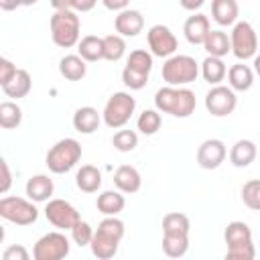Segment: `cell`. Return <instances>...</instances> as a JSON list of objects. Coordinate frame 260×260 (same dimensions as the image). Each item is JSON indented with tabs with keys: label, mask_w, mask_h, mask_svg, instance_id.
Returning a JSON list of instances; mask_svg holds the SVG:
<instances>
[{
	"label": "cell",
	"mask_w": 260,
	"mask_h": 260,
	"mask_svg": "<svg viewBox=\"0 0 260 260\" xmlns=\"http://www.w3.org/2000/svg\"><path fill=\"white\" fill-rule=\"evenodd\" d=\"M122 238H124V221L118 219L116 215H108L106 219L100 221L98 230L93 232V238L89 244L91 254L100 260L114 258Z\"/></svg>",
	"instance_id": "obj_1"
},
{
	"label": "cell",
	"mask_w": 260,
	"mask_h": 260,
	"mask_svg": "<svg viewBox=\"0 0 260 260\" xmlns=\"http://www.w3.org/2000/svg\"><path fill=\"white\" fill-rule=\"evenodd\" d=\"M154 106L158 112L171 114L175 118H189L195 112L197 100H195V93L183 85L181 87L167 85L154 93Z\"/></svg>",
	"instance_id": "obj_2"
},
{
	"label": "cell",
	"mask_w": 260,
	"mask_h": 260,
	"mask_svg": "<svg viewBox=\"0 0 260 260\" xmlns=\"http://www.w3.org/2000/svg\"><path fill=\"white\" fill-rule=\"evenodd\" d=\"M223 240L228 244V260H254L256 248L252 244V230L244 221L228 223L223 232Z\"/></svg>",
	"instance_id": "obj_3"
},
{
	"label": "cell",
	"mask_w": 260,
	"mask_h": 260,
	"mask_svg": "<svg viewBox=\"0 0 260 260\" xmlns=\"http://www.w3.org/2000/svg\"><path fill=\"white\" fill-rule=\"evenodd\" d=\"M79 158H81V144L75 138H63L49 148L45 162L51 173L63 175L71 171L79 162Z\"/></svg>",
	"instance_id": "obj_4"
},
{
	"label": "cell",
	"mask_w": 260,
	"mask_h": 260,
	"mask_svg": "<svg viewBox=\"0 0 260 260\" xmlns=\"http://www.w3.org/2000/svg\"><path fill=\"white\" fill-rule=\"evenodd\" d=\"M51 37L53 43L63 49L79 43V16L75 10H55L51 16Z\"/></svg>",
	"instance_id": "obj_5"
},
{
	"label": "cell",
	"mask_w": 260,
	"mask_h": 260,
	"mask_svg": "<svg viewBox=\"0 0 260 260\" xmlns=\"http://www.w3.org/2000/svg\"><path fill=\"white\" fill-rule=\"evenodd\" d=\"M197 75H199V65L191 55H171L162 65V79L175 87L193 83Z\"/></svg>",
	"instance_id": "obj_6"
},
{
	"label": "cell",
	"mask_w": 260,
	"mask_h": 260,
	"mask_svg": "<svg viewBox=\"0 0 260 260\" xmlns=\"http://www.w3.org/2000/svg\"><path fill=\"white\" fill-rule=\"evenodd\" d=\"M152 69V55L144 49H136L128 55L126 67L122 71V81L130 89H142L148 83V75Z\"/></svg>",
	"instance_id": "obj_7"
},
{
	"label": "cell",
	"mask_w": 260,
	"mask_h": 260,
	"mask_svg": "<svg viewBox=\"0 0 260 260\" xmlns=\"http://www.w3.org/2000/svg\"><path fill=\"white\" fill-rule=\"evenodd\" d=\"M134 110H136V100L126 91H116L106 102L102 118H104L108 128L116 130V128H122V126L128 124V120L132 118Z\"/></svg>",
	"instance_id": "obj_8"
},
{
	"label": "cell",
	"mask_w": 260,
	"mask_h": 260,
	"mask_svg": "<svg viewBox=\"0 0 260 260\" xmlns=\"http://www.w3.org/2000/svg\"><path fill=\"white\" fill-rule=\"evenodd\" d=\"M0 217L16 223V225H30L39 217V209L35 207L32 199L22 197H2L0 199Z\"/></svg>",
	"instance_id": "obj_9"
},
{
	"label": "cell",
	"mask_w": 260,
	"mask_h": 260,
	"mask_svg": "<svg viewBox=\"0 0 260 260\" xmlns=\"http://www.w3.org/2000/svg\"><path fill=\"white\" fill-rule=\"evenodd\" d=\"M230 43H232V53L238 59H250L256 57V49H258V37L256 30L252 28L250 22L240 20L234 24L232 35H230Z\"/></svg>",
	"instance_id": "obj_10"
},
{
	"label": "cell",
	"mask_w": 260,
	"mask_h": 260,
	"mask_svg": "<svg viewBox=\"0 0 260 260\" xmlns=\"http://www.w3.org/2000/svg\"><path fill=\"white\" fill-rule=\"evenodd\" d=\"M69 254V240L61 232H49L41 236L32 248L35 260H61Z\"/></svg>",
	"instance_id": "obj_11"
},
{
	"label": "cell",
	"mask_w": 260,
	"mask_h": 260,
	"mask_svg": "<svg viewBox=\"0 0 260 260\" xmlns=\"http://www.w3.org/2000/svg\"><path fill=\"white\" fill-rule=\"evenodd\" d=\"M45 217L57 230H71L81 219L79 211L65 199H49L45 207Z\"/></svg>",
	"instance_id": "obj_12"
},
{
	"label": "cell",
	"mask_w": 260,
	"mask_h": 260,
	"mask_svg": "<svg viewBox=\"0 0 260 260\" xmlns=\"http://www.w3.org/2000/svg\"><path fill=\"white\" fill-rule=\"evenodd\" d=\"M236 104H238V98H236V91L232 87H225V85H213L207 95H205V108L211 116H230L234 110H236Z\"/></svg>",
	"instance_id": "obj_13"
},
{
	"label": "cell",
	"mask_w": 260,
	"mask_h": 260,
	"mask_svg": "<svg viewBox=\"0 0 260 260\" xmlns=\"http://www.w3.org/2000/svg\"><path fill=\"white\" fill-rule=\"evenodd\" d=\"M146 41H148V47H150V53L154 57H165L169 59L171 55H175L177 51V37L173 35V30L165 24H154L148 28L146 32Z\"/></svg>",
	"instance_id": "obj_14"
},
{
	"label": "cell",
	"mask_w": 260,
	"mask_h": 260,
	"mask_svg": "<svg viewBox=\"0 0 260 260\" xmlns=\"http://www.w3.org/2000/svg\"><path fill=\"white\" fill-rule=\"evenodd\" d=\"M225 154H228L225 144L219 138H207L197 148V162H199L201 169L211 171V169H217L223 162Z\"/></svg>",
	"instance_id": "obj_15"
},
{
	"label": "cell",
	"mask_w": 260,
	"mask_h": 260,
	"mask_svg": "<svg viewBox=\"0 0 260 260\" xmlns=\"http://www.w3.org/2000/svg\"><path fill=\"white\" fill-rule=\"evenodd\" d=\"M114 26H116V32L122 37H136L144 28V16L138 10L124 8L114 18Z\"/></svg>",
	"instance_id": "obj_16"
},
{
	"label": "cell",
	"mask_w": 260,
	"mask_h": 260,
	"mask_svg": "<svg viewBox=\"0 0 260 260\" xmlns=\"http://www.w3.org/2000/svg\"><path fill=\"white\" fill-rule=\"evenodd\" d=\"M209 18L205 14H193L185 20L183 24V32H185V39L191 43V45H203L207 35H209Z\"/></svg>",
	"instance_id": "obj_17"
},
{
	"label": "cell",
	"mask_w": 260,
	"mask_h": 260,
	"mask_svg": "<svg viewBox=\"0 0 260 260\" xmlns=\"http://www.w3.org/2000/svg\"><path fill=\"white\" fill-rule=\"evenodd\" d=\"M114 185L122 193H136L142 185V177L132 165H122L114 173Z\"/></svg>",
	"instance_id": "obj_18"
},
{
	"label": "cell",
	"mask_w": 260,
	"mask_h": 260,
	"mask_svg": "<svg viewBox=\"0 0 260 260\" xmlns=\"http://www.w3.org/2000/svg\"><path fill=\"white\" fill-rule=\"evenodd\" d=\"M102 122V114L91 108V106H83V108H77L75 114H73V128L81 134H91L98 130Z\"/></svg>",
	"instance_id": "obj_19"
},
{
	"label": "cell",
	"mask_w": 260,
	"mask_h": 260,
	"mask_svg": "<svg viewBox=\"0 0 260 260\" xmlns=\"http://www.w3.org/2000/svg\"><path fill=\"white\" fill-rule=\"evenodd\" d=\"M24 191H26L28 199H32L37 203H43V201H49V197L55 191V185H53V179H49L47 175H35L26 181Z\"/></svg>",
	"instance_id": "obj_20"
},
{
	"label": "cell",
	"mask_w": 260,
	"mask_h": 260,
	"mask_svg": "<svg viewBox=\"0 0 260 260\" xmlns=\"http://www.w3.org/2000/svg\"><path fill=\"white\" fill-rule=\"evenodd\" d=\"M238 14H240V8L236 0H211V16L217 24L221 26L236 24Z\"/></svg>",
	"instance_id": "obj_21"
},
{
	"label": "cell",
	"mask_w": 260,
	"mask_h": 260,
	"mask_svg": "<svg viewBox=\"0 0 260 260\" xmlns=\"http://www.w3.org/2000/svg\"><path fill=\"white\" fill-rule=\"evenodd\" d=\"M59 73L69 79V81H79L85 77L87 73V65H85V59L81 55H65L61 61H59Z\"/></svg>",
	"instance_id": "obj_22"
},
{
	"label": "cell",
	"mask_w": 260,
	"mask_h": 260,
	"mask_svg": "<svg viewBox=\"0 0 260 260\" xmlns=\"http://www.w3.org/2000/svg\"><path fill=\"white\" fill-rule=\"evenodd\" d=\"M228 81L234 91H248L254 83V71L244 63H236L228 69Z\"/></svg>",
	"instance_id": "obj_23"
},
{
	"label": "cell",
	"mask_w": 260,
	"mask_h": 260,
	"mask_svg": "<svg viewBox=\"0 0 260 260\" xmlns=\"http://www.w3.org/2000/svg\"><path fill=\"white\" fill-rule=\"evenodd\" d=\"M256 144L252 140H238L230 150V162L238 169H244L254 162L256 158Z\"/></svg>",
	"instance_id": "obj_24"
},
{
	"label": "cell",
	"mask_w": 260,
	"mask_h": 260,
	"mask_svg": "<svg viewBox=\"0 0 260 260\" xmlns=\"http://www.w3.org/2000/svg\"><path fill=\"white\" fill-rule=\"evenodd\" d=\"M75 185L83 193H95L102 187V173L93 165H83L75 175Z\"/></svg>",
	"instance_id": "obj_25"
},
{
	"label": "cell",
	"mask_w": 260,
	"mask_h": 260,
	"mask_svg": "<svg viewBox=\"0 0 260 260\" xmlns=\"http://www.w3.org/2000/svg\"><path fill=\"white\" fill-rule=\"evenodd\" d=\"M30 87H32V81H30V75H28V71H24V69H18V71L14 73V77H12L8 83H4V85H2V91H4L8 98L20 100V98L28 95Z\"/></svg>",
	"instance_id": "obj_26"
},
{
	"label": "cell",
	"mask_w": 260,
	"mask_h": 260,
	"mask_svg": "<svg viewBox=\"0 0 260 260\" xmlns=\"http://www.w3.org/2000/svg\"><path fill=\"white\" fill-rule=\"evenodd\" d=\"M95 205H98V211H102L104 215H118L124 209L126 199H124L120 189L118 191H104L98 195Z\"/></svg>",
	"instance_id": "obj_27"
},
{
	"label": "cell",
	"mask_w": 260,
	"mask_h": 260,
	"mask_svg": "<svg viewBox=\"0 0 260 260\" xmlns=\"http://www.w3.org/2000/svg\"><path fill=\"white\" fill-rule=\"evenodd\" d=\"M77 55H81L85 61H100L104 59V39L95 35H87L77 43Z\"/></svg>",
	"instance_id": "obj_28"
},
{
	"label": "cell",
	"mask_w": 260,
	"mask_h": 260,
	"mask_svg": "<svg viewBox=\"0 0 260 260\" xmlns=\"http://www.w3.org/2000/svg\"><path fill=\"white\" fill-rule=\"evenodd\" d=\"M228 73V67L225 63L221 61V57H213V55H207L205 61L201 63V75L205 81H209L211 85H217L219 81H223Z\"/></svg>",
	"instance_id": "obj_29"
},
{
	"label": "cell",
	"mask_w": 260,
	"mask_h": 260,
	"mask_svg": "<svg viewBox=\"0 0 260 260\" xmlns=\"http://www.w3.org/2000/svg\"><path fill=\"white\" fill-rule=\"evenodd\" d=\"M189 250V234H162V252L169 258H181Z\"/></svg>",
	"instance_id": "obj_30"
},
{
	"label": "cell",
	"mask_w": 260,
	"mask_h": 260,
	"mask_svg": "<svg viewBox=\"0 0 260 260\" xmlns=\"http://www.w3.org/2000/svg\"><path fill=\"white\" fill-rule=\"evenodd\" d=\"M203 47H205L207 55H213V57H223V55H228L232 51L230 37L223 30H209Z\"/></svg>",
	"instance_id": "obj_31"
},
{
	"label": "cell",
	"mask_w": 260,
	"mask_h": 260,
	"mask_svg": "<svg viewBox=\"0 0 260 260\" xmlns=\"http://www.w3.org/2000/svg\"><path fill=\"white\" fill-rule=\"evenodd\" d=\"M22 122V110L16 102H2L0 104V126L4 130H12Z\"/></svg>",
	"instance_id": "obj_32"
},
{
	"label": "cell",
	"mask_w": 260,
	"mask_h": 260,
	"mask_svg": "<svg viewBox=\"0 0 260 260\" xmlns=\"http://www.w3.org/2000/svg\"><path fill=\"white\" fill-rule=\"evenodd\" d=\"M126 53V43L122 35H108L104 37V59L106 61H120Z\"/></svg>",
	"instance_id": "obj_33"
},
{
	"label": "cell",
	"mask_w": 260,
	"mask_h": 260,
	"mask_svg": "<svg viewBox=\"0 0 260 260\" xmlns=\"http://www.w3.org/2000/svg\"><path fill=\"white\" fill-rule=\"evenodd\" d=\"M189 217L185 213L173 211L162 217V234H189Z\"/></svg>",
	"instance_id": "obj_34"
},
{
	"label": "cell",
	"mask_w": 260,
	"mask_h": 260,
	"mask_svg": "<svg viewBox=\"0 0 260 260\" xmlns=\"http://www.w3.org/2000/svg\"><path fill=\"white\" fill-rule=\"evenodd\" d=\"M160 124H162V120H160V114H158L156 110H144V112L138 116V120H136V128H138L142 134H146V136L156 134L158 128H160Z\"/></svg>",
	"instance_id": "obj_35"
},
{
	"label": "cell",
	"mask_w": 260,
	"mask_h": 260,
	"mask_svg": "<svg viewBox=\"0 0 260 260\" xmlns=\"http://www.w3.org/2000/svg\"><path fill=\"white\" fill-rule=\"evenodd\" d=\"M242 201L246 207L260 211V179H250L242 187Z\"/></svg>",
	"instance_id": "obj_36"
},
{
	"label": "cell",
	"mask_w": 260,
	"mask_h": 260,
	"mask_svg": "<svg viewBox=\"0 0 260 260\" xmlns=\"http://www.w3.org/2000/svg\"><path fill=\"white\" fill-rule=\"evenodd\" d=\"M112 144L120 152H130L138 146V134L134 130H118L112 138Z\"/></svg>",
	"instance_id": "obj_37"
},
{
	"label": "cell",
	"mask_w": 260,
	"mask_h": 260,
	"mask_svg": "<svg viewBox=\"0 0 260 260\" xmlns=\"http://www.w3.org/2000/svg\"><path fill=\"white\" fill-rule=\"evenodd\" d=\"M71 238H73V242L81 248V246H89L91 244V238H93V230H91V225L87 223V221H77L71 230Z\"/></svg>",
	"instance_id": "obj_38"
},
{
	"label": "cell",
	"mask_w": 260,
	"mask_h": 260,
	"mask_svg": "<svg viewBox=\"0 0 260 260\" xmlns=\"http://www.w3.org/2000/svg\"><path fill=\"white\" fill-rule=\"evenodd\" d=\"M16 71H18V69H16V65H14L10 59L2 57V59H0V85L8 83V81L14 77V73H16Z\"/></svg>",
	"instance_id": "obj_39"
},
{
	"label": "cell",
	"mask_w": 260,
	"mask_h": 260,
	"mask_svg": "<svg viewBox=\"0 0 260 260\" xmlns=\"http://www.w3.org/2000/svg\"><path fill=\"white\" fill-rule=\"evenodd\" d=\"M2 260H28V252H26L24 246L14 244V246H8L2 252Z\"/></svg>",
	"instance_id": "obj_40"
},
{
	"label": "cell",
	"mask_w": 260,
	"mask_h": 260,
	"mask_svg": "<svg viewBox=\"0 0 260 260\" xmlns=\"http://www.w3.org/2000/svg\"><path fill=\"white\" fill-rule=\"evenodd\" d=\"M0 169H2V185H0V191L2 193H8L10 185H12V175H10V169H8V162L2 158L0 160Z\"/></svg>",
	"instance_id": "obj_41"
},
{
	"label": "cell",
	"mask_w": 260,
	"mask_h": 260,
	"mask_svg": "<svg viewBox=\"0 0 260 260\" xmlns=\"http://www.w3.org/2000/svg\"><path fill=\"white\" fill-rule=\"evenodd\" d=\"M104 2V6L108 8V10H124L128 4H130V0H102Z\"/></svg>",
	"instance_id": "obj_42"
},
{
	"label": "cell",
	"mask_w": 260,
	"mask_h": 260,
	"mask_svg": "<svg viewBox=\"0 0 260 260\" xmlns=\"http://www.w3.org/2000/svg\"><path fill=\"white\" fill-rule=\"evenodd\" d=\"M95 2H98V0H75L73 10H75V12H87V10H91V8L95 6Z\"/></svg>",
	"instance_id": "obj_43"
},
{
	"label": "cell",
	"mask_w": 260,
	"mask_h": 260,
	"mask_svg": "<svg viewBox=\"0 0 260 260\" xmlns=\"http://www.w3.org/2000/svg\"><path fill=\"white\" fill-rule=\"evenodd\" d=\"M75 0H51V6L55 10H73Z\"/></svg>",
	"instance_id": "obj_44"
},
{
	"label": "cell",
	"mask_w": 260,
	"mask_h": 260,
	"mask_svg": "<svg viewBox=\"0 0 260 260\" xmlns=\"http://www.w3.org/2000/svg\"><path fill=\"white\" fill-rule=\"evenodd\" d=\"M205 0H179V4L185 8V10H197L203 6Z\"/></svg>",
	"instance_id": "obj_45"
},
{
	"label": "cell",
	"mask_w": 260,
	"mask_h": 260,
	"mask_svg": "<svg viewBox=\"0 0 260 260\" xmlns=\"http://www.w3.org/2000/svg\"><path fill=\"white\" fill-rule=\"evenodd\" d=\"M18 6H22V2L20 0H0V8L2 10H14V8H18Z\"/></svg>",
	"instance_id": "obj_46"
},
{
	"label": "cell",
	"mask_w": 260,
	"mask_h": 260,
	"mask_svg": "<svg viewBox=\"0 0 260 260\" xmlns=\"http://www.w3.org/2000/svg\"><path fill=\"white\" fill-rule=\"evenodd\" d=\"M254 71H256V75L260 77V55L254 57Z\"/></svg>",
	"instance_id": "obj_47"
},
{
	"label": "cell",
	"mask_w": 260,
	"mask_h": 260,
	"mask_svg": "<svg viewBox=\"0 0 260 260\" xmlns=\"http://www.w3.org/2000/svg\"><path fill=\"white\" fill-rule=\"evenodd\" d=\"M22 2V6H32V4H37L39 0H20Z\"/></svg>",
	"instance_id": "obj_48"
}]
</instances>
